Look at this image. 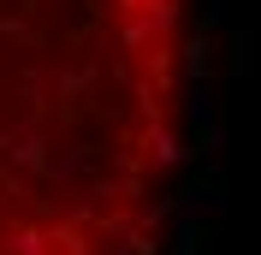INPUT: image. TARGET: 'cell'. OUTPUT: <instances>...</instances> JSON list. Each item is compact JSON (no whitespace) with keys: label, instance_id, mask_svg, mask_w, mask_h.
Here are the masks:
<instances>
[{"label":"cell","instance_id":"1","mask_svg":"<svg viewBox=\"0 0 261 255\" xmlns=\"http://www.w3.org/2000/svg\"><path fill=\"white\" fill-rule=\"evenodd\" d=\"M190 0H0V255H137L178 155Z\"/></svg>","mask_w":261,"mask_h":255}]
</instances>
